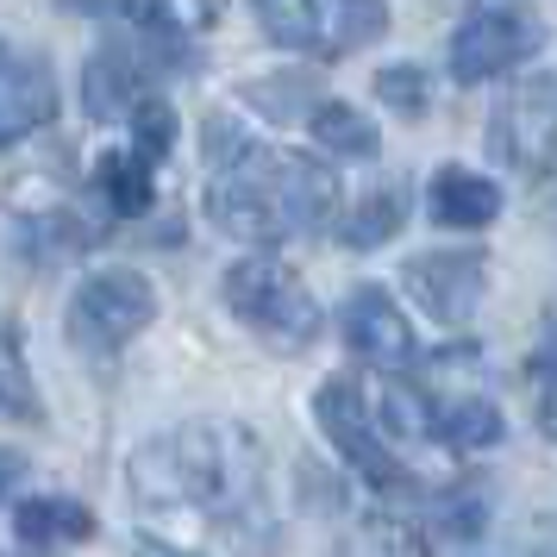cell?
<instances>
[{"instance_id": "1", "label": "cell", "mask_w": 557, "mask_h": 557, "mask_svg": "<svg viewBox=\"0 0 557 557\" xmlns=\"http://www.w3.org/2000/svg\"><path fill=\"white\" fill-rule=\"evenodd\" d=\"M132 488L145 507H195L207 520H245L263 502V457L245 426L195 420L138 445Z\"/></svg>"}, {"instance_id": "2", "label": "cell", "mask_w": 557, "mask_h": 557, "mask_svg": "<svg viewBox=\"0 0 557 557\" xmlns=\"http://www.w3.org/2000/svg\"><path fill=\"white\" fill-rule=\"evenodd\" d=\"M332 201H338V182L326 163L295 151H263V145L213 170L207 182V220L238 245H288L320 226Z\"/></svg>"}, {"instance_id": "3", "label": "cell", "mask_w": 557, "mask_h": 557, "mask_svg": "<svg viewBox=\"0 0 557 557\" xmlns=\"http://www.w3.org/2000/svg\"><path fill=\"white\" fill-rule=\"evenodd\" d=\"M226 307L251 332H263L276 351H301L320 332V301L307 295V282L276 263V257H245L226 270Z\"/></svg>"}, {"instance_id": "4", "label": "cell", "mask_w": 557, "mask_h": 557, "mask_svg": "<svg viewBox=\"0 0 557 557\" xmlns=\"http://www.w3.org/2000/svg\"><path fill=\"white\" fill-rule=\"evenodd\" d=\"M151 320H157V288L138 270H126V263L95 270L76 288V301H70V338L88 357H113L120 345H132L138 332L151 326Z\"/></svg>"}, {"instance_id": "5", "label": "cell", "mask_w": 557, "mask_h": 557, "mask_svg": "<svg viewBox=\"0 0 557 557\" xmlns=\"http://www.w3.org/2000/svg\"><path fill=\"white\" fill-rule=\"evenodd\" d=\"M257 20L282 51H307V57H345L357 45L382 38V26H388V13L376 0H263Z\"/></svg>"}, {"instance_id": "6", "label": "cell", "mask_w": 557, "mask_h": 557, "mask_svg": "<svg viewBox=\"0 0 557 557\" xmlns=\"http://www.w3.org/2000/svg\"><path fill=\"white\" fill-rule=\"evenodd\" d=\"M545 45V20L527 7H476L451 32V76L457 82H495L513 63H527Z\"/></svg>"}, {"instance_id": "7", "label": "cell", "mask_w": 557, "mask_h": 557, "mask_svg": "<svg viewBox=\"0 0 557 557\" xmlns=\"http://www.w3.org/2000/svg\"><path fill=\"white\" fill-rule=\"evenodd\" d=\"M488 145L513 163V170H552L557 163V70L552 76H527L488 120Z\"/></svg>"}, {"instance_id": "8", "label": "cell", "mask_w": 557, "mask_h": 557, "mask_svg": "<svg viewBox=\"0 0 557 557\" xmlns=\"http://www.w3.org/2000/svg\"><path fill=\"white\" fill-rule=\"evenodd\" d=\"M313 413H320V432L345 451V463H351L370 488H395V482H407V470L395 463V451H382V438H376V426H370V407H363V395H357V382L326 376L320 382V395H313Z\"/></svg>"}, {"instance_id": "9", "label": "cell", "mask_w": 557, "mask_h": 557, "mask_svg": "<svg viewBox=\"0 0 557 557\" xmlns=\"http://www.w3.org/2000/svg\"><path fill=\"white\" fill-rule=\"evenodd\" d=\"M401 288L426 307L438 326H463L476 313L482 288H488V263L482 251H426V257H407Z\"/></svg>"}, {"instance_id": "10", "label": "cell", "mask_w": 557, "mask_h": 557, "mask_svg": "<svg viewBox=\"0 0 557 557\" xmlns=\"http://www.w3.org/2000/svg\"><path fill=\"white\" fill-rule=\"evenodd\" d=\"M345 338H351V351L363 357V363H376V370H388V376L413 370V351H420L407 313L395 307L388 288H376V282H363L351 301H345Z\"/></svg>"}, {"instance_id": "11", "label": "cell", "mask_w": 557, "mask_h": 557, "mask_svg": "<svg viewBox=\"0 0 557 557\" xmlns=\"http://www.w3.org/2000/svg\"><path fill=\"white\" fill-rule=\"evenodd\" d=\"M426 401H432V438H445L457 451H482V445L502 438V407L482 382H470V388L438 382V388H426Z\"/></svg>"}, {"instance_id": "12", "label": "cell", "mask_w": 557, "mask_h": 557, "mask_svg": "<svg viewBox=\"0 0 557 557\" xmlns=\"http://www.w3.org/2000/svg\"><path fill=\"white\" fill-rule=\"evenodd\" d=\"M51 70L38 57H20V51H0V145L26 138L51 120Z\"/></svg>"}, {"instance_id": "13", "label": "cell", "mask_w": 557, "mask_h": 557, "mask_svg": "<svg viewBox=\"0 0 557 557\" xmlns=\"http://www.w3.org/2000/svg\"><path fill=\"white\" fill-rule=\"evenodd\" d=\"M82 95H88V113H101V120H113V113H138V107L151 101L145 95V70H138V51H126V45H101L95 51V63L82 70Z\"/></svg>"}, {"instance_id": "14", "label": "cell", "mask_w": 557, "mask_h": 557, "mask_svg": "<svg viewBox=\"0 0 557 557\" xmlns=\"http://www.w3.org/2000/svg\"><path fill=\"white\" fill-rule=\"evenodd\" d=\"M495 213H502V188L488 176L457 170V163H445V170L432 176V220H438V226L476 232V226H488Z\"/></svg>"}, {"instance_id": "15", "label": "cell", "mask_w": 557, "mask_h": 557, "mask_svg": "<svg viewBox=\"0 0 557 557\" xmlns=\"http://www.w3.org/2000/svg\"><path fill=\"white\" fill-rule=\"evenodd\" d=\"M401 226H407V182H376L370 195H357V201L345 207L338 238H345L351 251H376V245H388Z\"/></svg>"}, {"instance_id": "16", "label": "cell", "mask_w": 557, "mask_h": 557, "mask_svg": "<svg viewBox=\"0 0 557 557\" xmlns=\"http://www.w3.org/2000/svg\"><path fill=\"white\" fill-rule=\"evenodd\" d=\"M13 532L26 545H76V539H95V513L70 495H32L13 507Z\"/></svg>"}, {"instance_id": "17", "label": "cell", "mask_w": 557, "mask_h": 557, "mask_svg": "<svg viewBox=\"0 0 557 557\" xmlns=\"http://www.w3.org/2000/svg\"><path fill=\"white\" fill-rule=\"evenodd\" d=\"M338 557H426V539L407 520H395V513H370V520H357L345 532Z\"/></svg>"}, {"instance_id": "18", "label": "cell", "mask_w": 557, "mask_h": 557, "mask_svg": "<svg viewBox=\"0 0 557 557\" xmlns=\"http://www.w3.org/2000/svg\"><path fill=\"white\" fill-rule=\"evenodd\" d=\"M245 101H251L257 113H270V120H282V126H288V120H301V113L313 120V113L326 107V95H320L307 76H288V70H282V76L245 82Z\"/></svg>"}, {"instance_id": "19", "label": "cell", "mask_w": 557, "mask_h": 557, "mask_svg": "<svg viewBox=\"0 0 557 557\" xmlns=\"http://www.w3.org/2000/svg\"><path fill=\"white\" fill-rule=\"evenodd\" d=\"M95 182H101V195L120 213H145L151 207V163L138 151H107L101 163H95Z\"/></svg>"}, {"instance_id": "20", "label": "cell", "mask_w": 557, "mask_h": 557, "mask_svg": "<svg viewBox=\"0 0 557 557\" xmlns=\"http://www.w3.org/2000/svg\"><path fill=\"white\" fill-rule=\"evenodd\" d=\"M313 138L326 145V151H338V157H376L382 151V138H376V126L357 113V107H345V101H326L320 113H313Z\"/></svg>"}, {"instance_id": "21", "label": "cell", "mask_w": 557, "mask_h": 557, "mask_svg": "<svg viewBox=\"0 0 557 557\" xmlns=\"http://www.w3.org/2000/svg\"><path fill=\"white\" fill-rule=\"evenodd\" d=\"M527 382H532V420H539V432L557 438V313L545 320V338H539V351L527 363Z\"/></svg>"}, {"instance_id": "22", "label": "cell", "mask_w": 557, "mask_h": 557, "mask_svg": "<svg viewBox=\"0 0 557 557\" xmlns=\"http://www.w3.org/2000/svg\"><path fill=\"white\" fill-rule=\"evenodd\" d=\"M0 413H13V420H38L26 357H20V338H13V326H7V320H0Z\"/></svg>"}, {"instance_id": "23", "label": "cell", "mask_w": 557, "mask_h": 557, "mask_svg": "<svg viewBox=\"0 0 557 557\" xmlns=\"http://www.w3.org/2000/svg\"><path fill=\"white\" fill-rule=\"evenodd\" d=\"M132 151L145 163H163L176 151V113H170V101H145L132 113Z\"/></svg>"}, {"instance_id": "24", "label": "cell", "mask_w": 557, "mask_h": 557, "mask_svg": "<svg viewBox=\"0 0 557 557\" xmlns=\"http://www.w3.org/2000/svg\"><path fill=\"white\" fill-rule=\"evenodd\" d=\"M426 70H413V63H388V70H376V101H388L401 120H420L426 113Z\"/></svg>"}, {"instance_id": "25", "label": "cell", "mask_w": 557, "mask_h": 557, "mask_svg": "<svg viewBox=\"0 0 557 557\" xmlns=\"http://www.w3.org/2000/svg\"><path fill=\"white\" fill-rule=\"evenodd\" d=\"M132 552H138V557H195V552H176V545H163V539H138Z\"/></svg>"}, {"instance_id": "26", "label": "cell", "mask_w": 557, "mask_h": 557, "mask_svg": "<svg viewBox=\"0 0 557 557\" xmlns=\"http://www.w3.org/2000/svg\"><path fill=\"white\" fill-rule=\"evenodd\" d=\"M532 557H557V520L545 532H539V545H532Z\"/></svg>"}]
</instances>
